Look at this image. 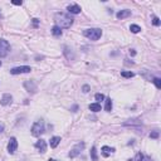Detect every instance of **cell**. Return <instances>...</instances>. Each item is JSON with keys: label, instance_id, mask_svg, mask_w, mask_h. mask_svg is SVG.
Wrapping results in <instances>:
<instances>
[{"label": "cell", "instance_id": "obj_1", "mask_svg": "<svg viewBox=\"0 0 161 161\" xmlns=\"http://www.w3.org/2000/svg\"><path fill=\"white\" fill-rule=\"evenodd\" d=\"M54 22L57 23V26L60 29H68L73 24V19L69 15L64 14V13H57L54 15Z\"/></svg>", "mask_w": 161, "mask_h": 161}, {"label": "cell", "instance_id": "obj_2", "mask_svg": "<svg viewBox=\"0 0 161 161\" xmlns=\"http://www.w3.org/2000/svg\"><path fill=\"white\" fill-rule=\"evenodd\" d=\"M83 34H84V37H87V38L91 39V40H98L101 38V35H102V30L98 29V28L86 29L83 32Z\"/></svg>", "mask_w": 161, "mask_h": 161}, {"label": "cell", "instance_id": "obj_3", "mask_svg": "<svg viewBox=\"0 0 161 161\" xmlns=\"http://www.w3.org/2000/svg\"><path fill=\"white\" fill-rule=\"evenodd\" d=\"M42 133H44V122L43 121H37L32 126V135L33 136H40Z\"/></svg>", "mask_w": 161, "mask_h": 161}, {"label": "cell", "instance_id": "obj_4", "mask_svg": "<svg viewBox=\"0 0 161 161\" xmlns=\"http://www.w3.org/2000/svg\"><path fill=\"white\" fill-rule=\"evenodd\" d=\"M9 50H10V44L8 43V40L0 39V58L8 56Z\"/></svg>", "mask_w": 161, "mask_h": 161}, {"label": "cell", "instance_id": "obj_5", "mask_svg": "<svg viewBox=\"0 0 161 161\" xmlns=\"http://www.w3.org/2000/svg\"><path fill=\"white\" fill-rule=\"evenodd\" d=\"M83 149H84V142H79V143H77V145L71 150V152L68 154V156L73 159V157H76L77 155H79V154L82 152V150H83Z\"/></svg>", "mask_w": 161, "mask_h": 161}, {"label": "cell", "instance_id": "obj_6", "mask_svg": "<svg viewBox=\"0 0 161 161\" xmlns=\"http://www.w3.org/2000/svg\"><path fill=\"white\" fill-rule=\"evenodd\" d=\"M32 71V68L28 66H22V67H15L13 69H10V73L12 74H22V73H29Z\"/></svg>", "mask_w": 161, "mask_h": 161}, {"label": "cell", "instance_id": "obj_7", "mask_svg": "<svg viewBox=\"0 0 161 161\" xmlns=\"http://www.w3.org/2000/svg\"><path fill=\"white\" fill-rule=\"evenodd\" d=\"M18 149V141H16L15 137H12L9 140V143H8V152L9 154H14Z\"/></svg>", "mask_w": 161, "mask_h": 161}, {"label": "cell", "instance_id": "obj_8", "mask_svg": "<svg viewBox=\"0 0 161 161\" xmlns=\"http://www.w3.org/2000/svg\"><path fill=\"white\" fill-rule=\"evenodd\" d=\"M35 147L39 150V152L44 154L47 151V142L44 141V140H39V141L35 142Z\"/></svg>", "mask_w": 161, "mask_h": 161}, {"label": "cell", "instance_id": "obj_9", "mask_svg": "<svg viewBox=\"0 0 161 161\" xmlns=\"http://www.w3.org/2000/svg\"><path fill=\"white\" fill-rule=\"evenodd\" d=\"M68 12L71 14H79L81 13V6L77 5V4H72V5H68Z\"/></svg>", "mask_w": 161, "mask_h": 161}, {"label": "cell", "instance_id": "obj_10", "mask_svg": "<svg viewBox=\"0 0 161 161\" xmlns=\"http://www.w3.org/2000/svg\"><path fill=\"white\" fill-rule=\"evenodd\" d=\"M130 15H131V10H127V9L121 10V12H118L117 14H116L117 19H125V18H127V16H130Z\"/></svg>", "mask_w": 161, "mask_h": 161}, {"label": "cell", "instance_id": "obj_11", "mask_svg": "<svg viewBox=\"0 0 161 161\" xmlns=\"http://www.w3.org/2000/svg\"><path fill=\"white\" fill-rule=\"evenodd\" d=\"M133 161H152L151 157H149L147 155H145V154H142V152H139L137 155H136L135 157V160Z\"/></svg>", "mask_w": 161, "mask_h": 161}, {"label": "cell", "instance_id": "obj_12", "mask_svg": "<svg viewBox=\"0 0 161 161\" xmlns=\"http://www.w3.org/2000/svg\"><path fill=\"white\" fill-rule=\"evenodd\" d=\"M12 101H13V97L10 94H4L1 97V100H0V103H1L3 106H6V105H9V103H12Z\"/></svg>", "mask_w": 161, "mask_h": 161}, {"label": "cell", "instance_id": "obj_13", "mask_svg": "<svg viewBox=\"0 0 161 161\" xmlns=\"http://www.w3.org/2000/svg\"><path fill=\"white\" fill-rule=\"evenodd\" d=\"M113 151H115V149L113 147H109V146H103L102 147V155L103 156H109L111 154H113Z\"/></svg>", "mask_w": 161, "mask_h": 161}, {"label": "cell", "instance_id": "obj_14", "mask_svg": "<svg viewBox=\"0 0 161 161\" xmlns=\"http://www.w3.org/2000/svg\"><path fill=\"white\" fill-rule=\"evenodd\" d=\"M59 142H60V137H58V136H54V137L50 139V147H57L58 145H59Z\"/></svg>", "mask_w": 161, "mask_h": 161}, {"label": "cell", "instance_id": "obj_15", "mask_svg": "<svg viewBox=\"0 0 161 161\" xmlns=\"http://www.w3.org/2000/svg\"><path fill=\"white\" fill-rule=\"evenodd\" d=\"M90 109L93 111V112H98V111H101V105L100 103H91Z\"/></svg>", "mask_w": 161, "mask_h": 161}, {"label": "cell", "instance_id": "obj_16", "mask_svg": "<svg viewBox=\"0 0 161 161\" xmlns=\"http://www.w3.org/2000/svg\"><path fill=\"white\" fill-rule=\"evenodd\" d=\"M105 109L106 111H112V100L111 98H107L106 100V105H105Z\"/></svg>", "mask_w": 161, "mask_h": 161}, {"label": "cell", "instance_id": "obj_17", "mask_svg": "<svg viewBox=\"0 0 161 161\" xmlns=\"http://www.w3.org/2000/svg\"><path fill=\"white\" fill-rule=\"evenodd\" d=\"M52 33H53V35H56V37H60L62 35V30H60V28H58L57 25H54L52 28Z\"/></svg>", "mask_w": 161, "mask_h": 161}, {"label": "cell", "instance_id": "obj_18", "mask_svg": "<svg viewBox=\"0 0 161 161\" xmlns=\"http://www.w3.org/2000/svg\"><path fill=\"white\" fill-rule=\"evenodd\" d=\"M91 157L93 161H98V157H97V150H96V147L93 146L91 149Z\"/></svg>", "mask_w": 161, "mask_h": 161}, {"label": "cell", "instance_id": "obj_19", "mask_svg": "<svg viewBox=\"0 0 161 161\" xmlns=\"http://www.w3.org/2000/svg\"><path fill=\"white\" fill-rule=\"evenodd\" d=\"M130 30H131L132 33H139L140 30H141V28H140L139 25H135V24H132V25L130 26Z\"/></svg>", "mask_w": 161, "mask_h": 161}, {"label": "cell", "instance_id": "obj_20", "mask_svg": "<svg viewBox=\"0 0 161 161\" xmlns=\"http://www.w3.org/2000/svg\"><path fill=\"white\" fill-rule=\"evenodd\" d=\"M121 76L125 77V78H131V77L135 76V74H133L132 72H121Z\"/></svg>", "mask_w": 161, "mask_h": 161}, {"label": "cell", "instance_id": "obj_21", "mask_svg": "<svg viewBox=\"0 0 161 161\" xmlns=\"http://www.w3.org/2000/svg\"><path fill=\"white\" fill-rule=\"evenodd\" d=\"M154 83H155L157 90H160V88H161V79H160V78H154Z\"/></svg>", "mask_w": 161, "mask_h": 161}, {"label": "cell", "instance_id": "obj_22", "mask_svg": "<svg viewBox=\"0 0 161 161\" xmlns=\"http://www.w3.org/2000/svg\"><path fill=\"white\" fill-rule=\"evenodd\" d=\"M94 98H96V101H97V103L98 102H101V101H103V98H105V96L102 94V93H97L94 96Z\"/></svg>", "mask_w": 161, "mask_h": 161}, {"label": "cell", "instance_id": "obj_23", "mask_svg": "<svg viewBox=\"0 0 161 161\" xmlns=\"http://www.w3.org/2000/svg\"><path fill=\"white\" fill-rule=\"evenodd\" d=\"M152 24H154V25H156V26H159V25H160V19L157 18V16H154V19H152Z\"/></svg>", "mask_w": 161, "mask_h": 161}, {"label": "cell", "instance_id": "obj_24", "mask_svg": "<svg viewBox=\"0 0 161 161\" xmlns=\"http://www.w3.org/2000/svg\"><path fill=\"white\" fill-rule=\"evenodd\" d=\"M150 137H151V139H157V137H159V132H157V131L151 132V133H150Z\"/></svg>", "mask_w": 161, "mask_h": 161}, {"label": "cell", "instance_id": "obj_25", "mask_svg": "<svg viewBox=\"0 0 161 161\" xmlns=\"http://www.w3.org/2000/svg\"><path fill=\"white\" fill-rule=\"evenodd\" d=\"M82 90H83L84 93H87V92H90V86H87V84L83 86V88H82Z\"/></svg>", "mask_w": 161, "mask_h": 161}, {"label": "cell", "instance_id": "obj_26", "mask_svg": "<svg viewBox=\"0 0 161 161\" xmlns=\"http://www.w3.org/2000/svg\"><path fill=\"white\" fill-rule=\"evenodd\" d=\"M13 4H14V5H22L23 3L22 1H13Z\"/></svg>", "mask_w": 161, "mask_h": 161}, {"label": "cell", "instance_id": "obj_27", "mask_svg": "<svg viewBox=\"0 0 161 161\" xmlns=\"http://www.w3.org/2000/svg\"><path fill=\"white\" fill-rule=\"evenodd\" d=\"M130 54H131V56H135V54H136V50H135V49H131V50H130Z\"/></svg>", "mask_w": 161, "mask_h": 161}, {"label": "cell", "instance_id": "obj_28", "mask_svg": "<svg viewBox=\"0 0 161 161\" xmlns=\"http://www.w3.org/2000/svg\"><path fill=\"white\" fill-rule=\"evenodd\" d=\"M4 131V125L3 123H0V132H3Z\"/></svg>", "mask_w": 161, "mask_h": 161}, {"label": "cell", "instance_id": "obj_29", "mask_svg": "<svg viewBox=\"0 0 161 161\" xmlns=\"http://www.w3.org/2000/svg\"><path fill=\"white\" fill-rule=\"evenodd\" d=\"M33 23L37 25V24H38V19H33Z\"/></svg>", "mask_w": 161, "mask_h": 161}, {"label": "cell", "instance_id": "obj_30", "mask_svg": "<svg viewBox=\"0 0 161 161\" xmlns=\"http://www.w3.org/2000/svg\"><path fill=\"white\" fill-rule=\"evenodd\" d=\"M77 108H78V107H77V106H74V107H73V108H72V109H73V112H76V111H77Z\"/></svg>", "mask_w": 161, "mask_h": 161}, {"label": "cell", "instance_id": "obj_31", "mask_svg": "<svg viewBox=\"0 0 161 161\" xmlns=\"http://www.w3.org/2000/svg\"><path fill=\"white\" fill-rule=\"evenodd\" d=\"M49 161H57V160H53V159H49Z\"/></svg>", "mask_w": 161, "mask_h": 161}, {"label": "cell", "instance_id": "obj_32", "mask_svg": "<svg viewBox=\"0 0 161 161\" xmlns=\"http://www.w3.org/2000/svg\"><path fill=\"white\" fill-rule=\"evenodd\" d=\"M0 66H1V60H0Z\"/></svg>", "mask_w": 161, "mask_h": 161}]
</instances>
